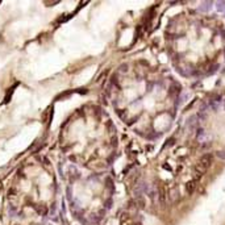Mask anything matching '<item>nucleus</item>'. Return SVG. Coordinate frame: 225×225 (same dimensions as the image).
Instances as JSON below:
<instances>
[{
	"instance_id": "obj_6",
	"label": "nucleus",
	"mask_w": 225,
	"mask_h": 225,
	"mask_svg": "<svg viewBox=\"0 0 225 225\" xmlns=\"http://www.w3.org/2000/svg\"><path fill=\"white\" fill-rule=\"evenodd\" d=\"M180 92V87L178 84H172V86H170V90H169V94L174 98V96H176Z\"/></svg>"
},
{
	"instance_id": "obj_2",
	"label": "nucleus",
	"mask_w": 225,
	"mask_h": 225,
	"mask_svg": "<svg viewBox=\"0 0 225 225\" xmlns=\"http://www.w3.org/2000/svg\"><path fill=\"white\" fill-rule=\"evenodd\" d=\"M221 105V96H214V98H212L211 100H209V107L213 109H217Z\"/></svg>"
},
{
	"instance_id": "obj_7",
	"label": "nucleus",
	"mask_w": 225,
	"mask_h": 225,
	"mask_svg": "<svg viewBox=\"0 0 225 225\" xmlns=\"http://www.w3.org/2000/svg\"><path fill=\"white\" fill-rule=\"evenodd\" d=\"M214 155H216L219 159H222V161H225V150H219V151H216V154H214Z\"/></svg>"
},
{
	"instance_id": "obj_5",
	"label": "nucleus",
	"mask_w": 225,
	"mask_h": 225,
	"mask_svg": "<svg viewBox=\"0 0 225 225\" xmlns=\"http://www.w3.org/2000/svg\"><path fill=\"white\" fill-rule=\"evenodd\" d=\"M134 201H136V205H137V208L143 209V208L146 207V200H145V198H143L142 195H141V196H137V198L134 199Z\"/></svg>"
},
{
	"instance_id": "obj_11",
	"label": "nucleus",
	"mask_w": 225,
	"mask_h": 225,
	"mask_svg": "<svg viewBox=\"0 0 225 225\" xmlns=\"http://www.w3.org/2000/svg\"><path fill=\"white\" fill-rule=\"evenodd\" d=\"M224 107H225V100H224Z\"/></svg>"
},
{
	"instance_id": "obj_10",
	"label": "nucleus",
	"mask_w": 225,
	"mask_h": 225,
	"mask_svg": "<svg viewBox=\"0 0 225 225\" xmlns=\"http://www.w3.org/2000/svg\"><path fill=\"white\" fill-rule=\"evenodd\" d=\"M204 8H205V9H209V8H211V3H204L203 6L200 7V9H204Z\"/></svg>"
},
{
	"instance_id": "obj_1",
	"label": "nucleus",
	"mask_w": 225,
	"mask_h": 225,
	"mask_svg": "<svg viewBox=\"0 0 225 225\" xmlns=\"http://www.w3.org/2000/svg\"><path fill=\"white\" fill-rule=\"evenodd\" d=\"M213 163V154L211 153H207L199 159L198 165L195 167V180L198 182L199 179L201 178V175L205 174L207 170L211 167V165Z\"/></svg>"
},
{
	"instance_id": "obj_4",
	"label": "nucleus",
	"mask_w": 225,
	"mask_h": 225,
	"mask_svg": "<svg viewBox=\"0 0 225 225\" xmlns=\"http://www.w3.org/2000/svg\"><path fill=\"white\" fill-rule=\"evenodd\" d=\"M167 198H169L170 201H176L178 199H179V192H178L176 188H174V190H170L169 192H167Z\"/></svg>"
},
{
	"instance_id": "obj_8",
	"label": "nucleus",
	"mask_w": 225,
	"mask_h": 225,
	"mask_svg": "<svg viewBox=\"0 0 225 225\" xmlns=\"http://www.w3.org/2000/svg\"><path fill=\"white\" fill-rule=\"evenodd\" d=\"M216 7L219 9V12H225V1H219L216 4Z\"/></svg>"
},
{
	"instance_id": "obj_9",
	"label": "nucleus",
	"mask_w": 225,
	"mask_h": 225,
	"mask_svg": "<svg viewBox=\"0 0 225 225\" xmlns=\"http://www.w3.org/2000/svg\"><path fill=\"white\" fill-rule=\"evenodd\" d=\"M128 69H129V67H128V65H121L119 70H120V71H122V72H127Z\"/></svg>"
},
{
	"instance_id": "obj_3",
	"label": "nucleus",
	"mask_w": 225,
	"mask_h": 225,
	"mask_svg": "<svg viewBox=\"0 0 225 225\" xmlns=\"http://www.w3.org/2000/svg\"><path fill=\"white\" fill-rule=\"evenodd\" d=\"M196 184H198V182H196L195 179L190 180V182L186 183V191H187L188 193H193L196 190Z\"/></svg>"
}]
</instances>
